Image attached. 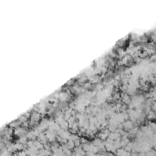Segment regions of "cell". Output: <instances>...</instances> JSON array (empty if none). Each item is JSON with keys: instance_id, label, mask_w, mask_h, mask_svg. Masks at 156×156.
<instances>
[{"instance_id": "cell-1", "label": "cell", "mask_w": 156, "mask_h": 156, "mask_svg": "<svg viewBox=\"0 0 156 156\" xmlns=\"http://www.w3.org/2000/svg\"><path fill=\"white\" fill-rule=\"evenodd\" d=\"M141 130H142V132L144 134V136L149 138V139H151V138L153 137V135H154L153 131L148 125H142V127H141Z\"/></svg>"}, {"instance_id": "cell-2", "label": "cell", "mask_w": 156, "mask_h": 156, "mask_svg": "<svg viewBox=\"0 0 156 156\" xmlns=\"http://www.w3.org/2000/svg\"><path fill=\"white\" fill-rule=\"evenodd\" d=\"M28 129L25 128V127H22V126H20V127H18V128H17L14 130V135L18 138L26 136V135L28 134Z\"/></svg>"}, {"instance_id": "cell-3", "label": "cell", "mask_w": 156, "mask_h": 156, "mask_svg": "<svg viewBox=\"0 0 156 156\" xmlns=\"http://www.w3.org/2000/svg\"><path fill=\"white\" fill-rule=\"evenodd\" d=\"M122 126H123V130H125L126 132H129V131H131L132 128H134L135 123L133 121H132L131 120H126L123 123H122Z\"/></svg>"}, {"instance_id": "cell-4", "label": "cell", "mask_w": 156, "mask_h": 156, "mask_svg": "<svg viewBox=\"0 0 156 156\" xmlns=\"http://www.w3.org/2000/svg\"><path fill=\"white\" fill-rule=\"evenodd\" d=\"M121 101L123 104L129 106L132 103V98L128 93H121Z\"/></svg>"}, {"instance_id": "cell-5", "label": "cell", "mask_w": 156, "mask_h": 156, "mask_svg": "<svg viewBox=\"0 0 156 156\" xmlns=\"http://www.w3.org/2000/svg\"><path fill=\"white\" fill-rule=\"evenodd\" d=\"M37 140H38L40 142H42L44 145H45V144H47V143H48V138H47L45 132L40 133V134L38 135V137H37Z\"/></svg>"}, {"instance_id": "cell-6", "label": "cell", "mask_w": 156, "mask_h": 156, "mask_svg": "<svg viewBox=\"0 0 156 156\" xmlns=\"http://www.w3.org/2000/svg\"><path fill=\"white\" fill-rule=\"evenodd\" d=\"M74 152H76V153H78V154H80V155L82 156H86L87 155V152L83 150V148L81 146L79 147H76L75 149H74Z\"/></svg>"}, {"instance_id": "cell-7", "label": "cell", "mask_w": 156, "mask_h": 156, "mask_svg": "<svg viewBox=\"0 0 156 156\" xmlns=\"http://www.w3.org/2000/svg\"><path fill=\"white\" fill-rule=\"evenodd\" d=\"M20 126H22V123L19 121L18 120H15V121H12V122L9 124V126H8V127H10V128H12V129H14V130H15V129L20 127Z\"/></svg>"}, {"instance_id": "cell-8", "label": "cell", "mask_w": 156, "mask_h": 156, "mask_svg": "<svg viewBox=\"0 0 156 156\" xmlns=\"http://www.w3.org/2000/svg\"><path fill=\"white\" fill-rule=\"evenodd\" d=\"M34 146L37 147L38 151H40V150H43V149H44V144H43L42 142H39L38 140H36V141H34Z\"/></svg>"}, {"instance_id": "cell-9", "label": "cell", "mask_w": 156, "mask_h": 156, "mask_svg": "<svg viewBox=\"0 0 156 156\" xmlns=\"http://www.w3.org/2000/svg\"><path fill=\"white\" fill-rule=\"evenodd\" d=\"M81 147L83 148V150L86 151V152H89L90 151V147H91V142H89L88 143H85V144H82Z\"/></svg>"}, {"instance_id": "cell-10", "label": "cell", "mask_w": 156, "mask_h": 156, "mask_svg": "<svg viewBox=\"0 0 156 156\" xmlns=\"http://www.w3.org/2000/svg\"><path fill=\"white\" fill-rule=\"evenodd\" d=\"M147 125L153 131V132L156 133V121H153V120H152V121H150V120H149Z\"/></svg>"}, {"instance_id": "cell-11", "label": "cell", "mask_w": 156, "mask_h": 156, "mask_svg": "<svg viewBox=\"0 0 156 156\" xmlns=\"http://www.w3.org/2000/svg\"><path fill=\"white\" fill-rule=\"evenodd\" d=\"M67 145H68V147H69V150H71V151H74V149L76 148V146H75V143H74V142H72V141H68V142H67Z\"/></svg>"}, {"instance_id": "cell-12", "label": "cell", "mask_w": 156, "mask_h": 156, "mask_svg": "<svg viewBox=\"0 0 156 156\" xmlns=\"http://www.w3.org/2000/svg\"><path fill=\"white\" fill-rule=\"evenodd\" d=\"M79 138H80V137L78 136V134H71L69 141H72V142H75L76 140H78V139H79Z\"/></svg>"}, {"instance_id": "cell-13", "label": "cell", "mask_w": 156, "mask_h": 156, "mask_svg": "<svg viewBox=\"0 0 156 156\" xmlns=\"http://www.w3.org/2000/svg\"><path fill=\"white\" fill-rule=\"evenodd\" d=\"M146 57H148V54H147V52L145 50H142L141 51V54H140V58L141 59H144V58H146Z\"/></svg>"}, {"instance_id": "cell-14", "label": "cell", "mask_w": 156, "mask_h": 156, "mask_svg": "<svg viewBox=\"0 0 156 156\" xmlns=\"http://www.w3.org/2000/svg\"><path fill=\"white\" fill-rule=\"evenodd\" d=\"M74 143H75V146H76V147L81 146V142H80V138H79V139H78V140H76V141L74 142Z\"/></svg>"}, {"instance_id": "cell-15", "label": "cell", "mask_w": 156, "mask_h": 156, "mask_svg": "<svg viewBox=\"0 0 156 156\" xmlns=\"http://www.w3.org/2000/svg\"><path fill=\"white\" fill-rule=\"evenodd\" d=\"M107 156H117L114 152H108L107 151Z\"/></svg>"}]
</instances>
